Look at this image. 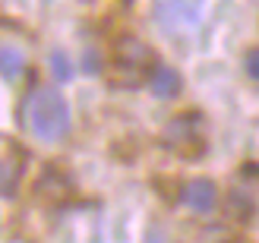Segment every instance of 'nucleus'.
I'll list each match as a JSON object with an SVG mask.
<instances>
[{"instance_id": "obj_1", "label": "nucleus", "mask_w": 259, "mask_h": 243, "mask_svg": "<svg viewBox=\"0 0 259 243\" xmlns=\"http://www.w3.org/2000/svg\"><path fill=\"white\" fill-rule=\"evenodd\" d=\"M25 123L32 136L57 142L70 133V105L54 85H38L25 101Z\"/></svg>"}, {"instance_id": "obj_2", "label": "nucleus", "mask_w": 259, "mask_h": 243, "mask_svg": "<svg viewBox=\"0 0 259 243\" xmlns=\"http://www.w3.org/2000/svg\"><path fill=\"white\" fill-rule=\"evenodd\" d=\"M155 67V51L136 35H123L114 41L111 51V67H108V82L111 88H139L149 82V73Z\"/></svg>"}, {"instance_id": "obj_3", "label": "nucleus", "mask_w": 259, "mask_h": 243, "mask_svg": "<svg viewBox=\"0 0 259 243\" xmlns=\"http://www.w3.org/2000/svg\"><path fill=\"white\" fill-rule=\"evenodd\" d=\"M164 145L171 149L174 155L187 158V161L202 158V152H205V120H202V114H196V111L177 114V117L164 126Z\"/></svg>"}, {"instance_id": "obj_4", "label": "nucleus", "mask_w": 259, "mask_h": 243, "mask_svg": "<svg viewBox=\"0 0 259 243\" xmlns=\"http://www.w3.org/2000/svg\"><path fill=\"white\" fill-rule=\"evenodd\" d=\"M155 16L164 29H196L202 19V0H155Z\"/></svg>"}, {"instance_id": "obj_5", "label": "nucleus", "mask_w": 259, "mask_h": 243, "mask_svg": "<svg viewBox=\"0 0 259 243\" xmlns=\"http://www.w3.org/2000/svg\"><path fill=\"white\" fill-rule=\"evenodd\" d=\"M22 168H25V152L10 139H0V196H10L16 189Z\"/></svg>"}, {"instance_id": "obj_6", "label": "nucleus", "mask_w": 259, "mask_h": 243, "mask_svg": "<svg viewBox=\"0 0 259 243\" xmlns=\"http://www.w3.org/2000/svg\"><path fill=\"white\" fill-rule=\"evenodd\" d=\"M184 202L193 209V212H199V215H209L215 206H218V189L212 180H205V177H196V180H190L184 186Z\"/></svg>"}, {"instance_id": "obj_7", "label": "nucleus", "mask_w": 259, "mask_h": 243, "mask_svg": "<svg viewBox=\"0 0 259 243\" xmlns=\"http://www.w3.org/2000/svg\"><path fill=\"white\" fill-rule=\"evenodd\" d=\"M149 85H152V95L158 98H174L180 95V73L174 67H167V63H155L152 73H149Z\"/></svg>"}, {"instance_id": "obj_8", "label": "nucleus", "mask_w": 259, "mask_h": 243, "mask_svg": "<svg viewBox=\"0 0 259 243\" xmlns=\"http://www.w3.org/2000/svg\"><path fill=\"white\" fill-rule=\"evenodd\" d=\"M25 70V51L16 41H4L0 38V76L4 79H19Z\"/></svg>"}, {"instance_id": "obj_9", "label": "nucleus", "mask_w": 259, "mask_h": 243, "mask_svg": "<svg viewBox=\"0 0 259 243\" xmlns=\"http://www.w3.org/2000/svg\"><path fill=\"white\" fill-rule=\"evenodd\" d=\"M253 209H256V196L253 189H234L228 199V212L231 218H240V221H250L253 218Z\"/></svg>"}, {"instance_id": "obj_10", "label": "nucleus", "mask_w": 259, "mask_h": 243, "mask_svg": "<svg viewBox=\"0 0 259 243\" xmlns=\"http://www.w3.org/2000/svg\"><path fill=\"white\" fill-rule=\"evenodd\" d=\"M51 73H54L57 82H70L73 79V63L63 51H51Z\"/></svg>"}, {"instance_id": "obj_11", "label": "nucleus", "mask_w": 259, "mask_h": 243, "mask_svg": "<svg viewBox=\"0 0 259 243\" xmlns=\"http://www.w3.org/2000/svg\"><path fill=\"white\" fill-rule=\"evenodd\" d=\"M243 70H247V76L256 82L259 79V51L256 47H250L247 54H243Z\"/></svg>"}, {"instance_id": "obj_12", "label": "nucleus", "mask_w": 259, "mask_h": 243, "mask_svg": "<svg viewBox=\"0 0 259 243\" xmlns=\"http://www.w3.org/2000/svg\"><path fill=\"white\" fill-rule=\"evenodd\" d=\"M82 63H85V73H101V63H98V51H85Z\"/></svg>"}, {"instance_id": "obj_13", "label": "nucleus", "mask_w": 259, "mask_h": 243, "mask_svg": "<svg viewBox=\"0 0 259 243\" xmlns=\"http://www.w3.org/2000/svg\"><path fill=\"white\" fill-rule=\"evenodd\" d=\"M142 243H167V240H164V234H161V231H155V227H152V231L146 234V240H142Z\"/></svg>"}]
</instances>
